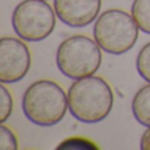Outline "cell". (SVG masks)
I'll return each mask as SVG.
<instances>
[{
	"instance_id": "1",
	"label": "cell",
	"mask_w": 150,
	"mask_h": 150,
	"mask_svg": "<svg viewBox=\"0 0 150 150\" xmlns=\"http://www.w3.org/2000/svg\"><path fill=\"white\" fill-rule=\"evenodd\" d=\"M67 98L70 113L84 124L103 121L113 107V92L109 84L95 75L75 80L69 88Z\"/></svg>"
},
{
	"instance_id": "2",
	"label": "cell",
	"mask_w": 150,
	"mask_h": 150,
	"mask_svg": "<svg viewBox=\"0 0 150 150\" xmlns=\"http://www.w3.org/2000/svg\"><path fill=\"white\" fill-rule=\"evenodd\" d=\"M69 109V98L58 83L41 79L32 83L23 96V112L38 127L58 124Z\"/></svg>"
},
{
	"instance_id": "3",
	"label": "cell",
	"mask_w": 150,
	"mask_h": 150,
	"mask_svg": "<svg viewBox=\"0 0 150 150\" xmlns=\"http://www.w3.org/2000/svg\"><path fill=\"white\" fill-rule=\"evenodd\" d=\"M138 28L134 17L122 9H107L96 18L93 38L105 53L121 55L129 52L138 38Z\"/></svg>"
},
{
	"instance_id": "4",
	"label": "cell",
	"mask_w": 150,
	"mask_h": 150,
	"mask_svg": "<svg viewBox=\"0 0 150 150\" xmlns=\"http://www.w3.org/2000/svg\"><path fill=\"white\" fill-rule=\"evenodd\" d=\"M55 62L61 73L70 79L90 76L101 65V47L87 36H71L58 46Z\"/></svg>"
},
{
	"instance_id": "5",
	"label": "cell",
	"mask_w": 150,
	"mask_h": 150,
	"mask_svg": "<svg viewBox=\"0 0 150 150\" xmlns=\"http://www.w3.org/2000/svg\"><path fill=\"white\" fill-rule=\"evenodd\" d=\"M57 13L46 0H23L12 13L15 33L24 41L38 42L47 38L55 28Z\"/></svg>"
},
{
	"instance_id": "6",
	"label": "cell",
	"mask_w": 150,
	"mask_h": 150,
	"mask_svg": "<svg viewBox=\"0 0 150 150\" xmlns=\"http://www.w3.org/2000/svg\"><path fill=\"white\" fill-rule=\"evenodd\" d=\"M32 55L21 40L3 37L0 40V82L17 83L30 69Z\"/></svg>"
},
{
	"instance_id": "7",
	"label": "cell",
	"mask_w": 150,
	"mask_h": 150,
	"mask_svg": "<svg viewBox=\"0 0 150 150\" xmlns=\"http://www.w3.org/2000/svg\"><path fill=\"white\" fill-rule=\"evenodd\" d=\"M101 0H54L57 17L71 28H84L99 17Z\"/></svg>"
},
{
	"instance_id": "8",
	"label": "cell",
	"mask_w": 150,
	"mask_h": 150,
	"mask_svg": "<svg viewBox=\"0 0 150 150\" xmlns=\"http://www.w3.org/2000/svg\"><path fill=\"white\" fill-rule=\"evenodd\" d=\"M134 119L144 127H150V84L144 86L136 92L132 100Z\"/></svg>"
},
{
	"instance_id": "9",
	"label": "cell",
	"mask_w": 150,
	"mask_h": 150,
	"mask_svg": "<svg viewBox=\"0 0 150 150\" xmlns=\"http://www.w3.org/2000/svg\"><path fill=\"white\" fill-rule=\"evenodd\" d=\"M132 16L140 30L150 34V0H133Z\"/></svg>"
},
{
	"instance_id": "10",
	"label": "cell",
	"mask_w": 150,
	"mask_h": 150,
	"mask_svg": "<svg viewBox=\"0 0 150 150\" xmlns=\"http://www.w3.org/2000/svg\"><path fill=\"white\" fill-rule=\"evenodd\" d=\"M136 67L137 71L146 82L150 83V42L145 45L140 50L136 59Z\"/></svg>"
},
{
	"instance_id": "11",
	"label": "cell",
	"mask_w": 150,
	"mask_h": 150,
	"mask_svg": "<svg viewBox=\"0 0 150 150\" xmlns=\"http://www.w3.org/2000/svg\"><path fill=\"white\" fill-rule=\"evenodd\" d=\"M0 122H5L12 115L13 109V98L11 95V92L8 91V88L4 86V83H1L0 86Z\"/></svg>"
},
{
	"instance_id": "12",
	"label": "cell",
	"mask_w": 150,
	"mask_h": 150,
	"mask_svg": "<svg viewBox=\"0 0 150 150\" xmlns=\"http://www.w3.org/2000/svg\"><path fill=\"white\" fill-rule=\"evenodd\" d=\"M18 144L15 133L3 122L0 125V150H17Z\"/></svg>"
},
{
	"instance_id": "13",
	"label": "cell",
	"mask_w": 150,
	"mask_h": 150,
	"mask_svg": "<svg viewBox=\"0 0 150 150\" xmlns=\"http://www.w3.org/2000/svg\"><path fill=\"white\" fill-rule=\"evenodd\" d=\"M57 149H98V146L95 145V142L87 140V138L71 137L61 142V145Z\"/></svg>"
},
{
	"instance_id": "14",
	"label": "cell",
	"mask_w": 150,
	"mask_h": 150,
	"mask_svg": "<svg viewBox=\"0 0 150 150\" xmlns=\"http://www.w3.org/2000/svg\"><path fill=\"white\" fill-rule=\"evenodd\" d=\"M140 148L142 150H150V127H146V130L141 137Z\"/></svg>"
}]
</instances>
